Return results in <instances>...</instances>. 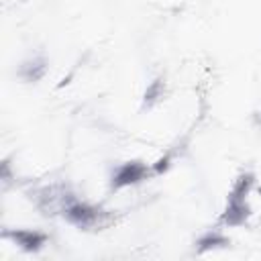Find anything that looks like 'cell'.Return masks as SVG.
<instances>
[{
  "mask_svg": "<svg viewBox=\"0 0 261 261\" xmlns=\"http://www.w3.org/2000/svg\"><path fill=\"white\" fill-rule=\"evenodd\" d=\"M253 173H241L239 179L232 184V190L226 198V208L220 216V222L224 226H241L249 218V194L253 188Z\"/></svg>",
  "mask_w": 261,
  "mask_h": 261,
  "instance_id": "obj_1",
  "label": "cell"
},
{
  "mask_svg": "<svg viewBox=\"0 0 261 261\" xmlns=\"http://www.w3.org/2000/svg\"><path fill=\"white\" fill-rule=\"evenodd\" d=\"M63 218L77 228H94L102 222L104 210L84 200H69L63 206Z\"/></svg>",
  "mask_w": 261,
  "mask_h": 261,
  "instance_id": "obj_2",
  "label": "cell"
},
{
  "mask_svg": "<svg viewBox=\"0 0 261 261\" xmlns=\"http://www.w3.org/2000/svg\"><path fill=\"white\" fill-rule=\"evenodd\" d=\"M149 175V167L143 161H124L120 163L110 177V188L112 190H122L128 186H135L139 181H143Z\"/></svg>",
  "mask_w": 261,
  "mask_h": 261,
  "instance_id": "obj_3",
  "label": "cell"
},
{
  "mask_svg": "<svg viewBox=\"0 0 261 261\" xmlns=\"http://www.w3.org/2000/svg\"><path fill=\"white\" fill-rule=\"evenodd\" d=\"M2 237L10 239L18 249H22L27 253L41 251L49 241L47 232H41V230H35V228H8V230H4Z\"/></svg>",
  "mask_w": 261,
  "mask_h": 261,
  "instance_id": "obj_4",
  "label": "cell"
},
{
  "mask_svg": "<svg viewBox=\"0 0 261 261\" xmlns=\"http://www.w3.org/2000/svg\"><path fill=\"white\" fill-rule=\"evenodd\" d=\"M45 69H47L45 59L43 57H33V59H29L20 65V77H24L27 82H37L45 73Z\"/></svg>",
  "mask_w": 261,
  "mask_h": 261,
  "instance_id": "obj_5",
  "label": "cell"
},
{
  "mask_svg": "<svg viewBox=\"0 0 261 261\" xmlns=\"http://www.w3.org/2000/svg\"><path fill=\"white\" fill-rule=\"evenodd\" d=\"M228 245V239L218 232V230H208L206 234H202L198 239V253H204V251H210V249H216V247H224Z\"/></svg>",
  "mask_w": 261,
  "mask_h": 261,
  "instance_id": "obj_6",
  "label": "cell"
}]
</instances>
